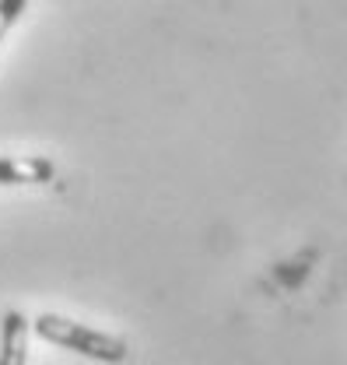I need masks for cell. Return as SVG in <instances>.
<instances>
[{
  "label": "cell",
  "mask_w": 347,
  "mask_h": 365,
  "mask_svg": "<svg viewBox=\"0 0 347 365\" xmlns=\"http://www.w3.org/2000/svg\"><path fill=\"white\" fill-rule=\"evenodd\" d=\"M32 330L56 344V348H67L74 355H85V359H95V362H105V365H120L127 362L130 348L123 337H113L105 330H91L85 323H74V319H63L56 313H43V317L32 319Z\"/></svg>",
  "instance_id": "6da1fadb"
},
{
  "label": "cell",
  "mask_w": 347,
  "mask_h": 365,
  "mask_svg": "<svg viewBox=\"0 0 347 365\" xmlns=\"http://www.w3.org/2000/svg\"><path fill=\"white\" fill-rule=\"evenodd\" d=\"M29 330H32V323L18 309H7L0 317V365L29 362Z\"/></svg>",
  "instance_id": "7a4b0ae2"
},
{
  "label": "cell",
  "mask_w": 347,
  "mask_h": 365,
  "mask_svg": "<svg viewBox=\"0 0 347 365\" xmlns=\"http://www.w3.org/2000/svg\"><path fill=\"white\" fill-rule=\"evenodd\" d=\"M25 4H29V0H0V39H4V36H7V29L21 18Z\"/></svg>",
  "instance_id": "277c9868"
},
{
  "label": "cell",
  "mask_w": 347,
  "mask_h": 365,
  "mask_svg": "<svg viewBox=\"0 0 347 365\" xmlns=\"http://www.w3.org/2000/svg\"><path fill=\"white\" fill-rule=\"evenodd\" d=\"M53 180V162L46 158H0V186H29V182H49Z\"/></svg>",
  "instance_id": "3957f363"
}]
</instances>
